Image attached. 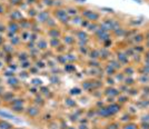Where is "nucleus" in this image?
<instances>
[{
    "instance_id": "1",
    "label": "nucleus",
    "mask_w": 149,
    "mask_h": 129,
    "mask_svg": "<svg viewBox=\"0 0 149 129\" xmlns=\"http://www.w3.org/2000/svg\"><path fill=\"white\" fill-rule=\"evenodd\" d=\"M25 114L28 118L35 119V118H37V117L40 115V108H39L38 106H30V107H28V108L26 109Z\"/></svg>"
},
{
    "instance_id": "2",
    "label": "nucleus",
    "mask_w": 149,
    "mask_h": 129,
    "mask_svg": "<svg viewBox=\"0 0 149 129\" xmlns=\"http://www.w3.org/2000/svg\"><path fill=\"white\" fill-rule=\"evenodd\" d=\"M7 31L13 32V33H15V35L19 33V32L21 31V28H20V26H19V22H17V21H13V20H9V21L7 22Z\"/></svg>"
},
{
    "instance_id": "3",
    "label": "nucleus",
    "mask_w": 149,
    "mask_h": 129,
    "mask_svg": "<svg viewBox=\"0 0 149 129\" xmlns=\"http://www.w3.org/2000/svg\"><path fill=\"white\" fill-rule=\"evenodd\" d=\"M16 97V95H15V92L13 91H5L3 92V95L0 97L1 100H2V104H9L13 98Z\"/></svg>"
},
{
    "instance_id": "4",
    "label": "nucleus",
    "mask_w": 149,
    "mask_h": 129,
    "mask_svg": "<svg viewBox=\"0 0 149 129\" xmlns=\"http://www.w3.org/2000/svg\"><path fill=\"white\" fill-rule=\"evenodd\" d=\"M49 20V13L47 11H41L37 15V21L40 22V24H44V22H47Z\"/></svg>"
},
{
    "instance_id": "5",
    "label": "nucleus",
    "mask_w": 149,
    "mask_h": 129,
    "mask_svg": "<svg viewBox=\"0 0 149 129\" xmlns=\"http://www.w3.org/2000/svg\"><path fill=\"white\" fill-rule=\"evenodd\" d=\"M8 105V107L10 108V107H13V106H25V99L24 98H18V97H15V98L9 103Z\"/></svg>"
},
{
    "instance_id": "6",
    "label": "nucleus",
    "mask_w": 149,
    "mask_h": 129,
    "mask_svg": "<svg viewBox=\"0 0 149 129\" xmlns=\"http://www.w3.org/2000/svg\"><path fill=\"white\" fill-rule=\"evenodd\" d=\"M84 16H85L88 20H90V21H97V20L99 19V15L97 13H93V11H85V13H84Z\"/></svg>"
},
{
    "instance_id": "7",
    "label": "nucleus",
    "mask_w": 149,
    "mask_h": 129,
    "mask_svg": "<svg viewBox=\"0 0 149 129\" xmlns=\"http://www.w3.org/2000/svg\"><path fill=\"white\" fill-rule=\"evenodd\" d=\"M10 20L19 22L20 20H22V13H20L19 10H13V11H11V13H10Z\"/></svg>"
},
{
    "instance_id": "8",
    "label": "nucleus",
    "mask_w": 149,
    "mask_h": 129,
    "mask_svg": "<svg viewBox=\"0 0 149 129\" xmlns=\"http://www.w3.org/2000/svg\"><path fill=\"white\" fill-rule=\"evenodd\" d=\"M15 126H13L11 123H9L6 119H1L0 118V129H13Z\"/></svg>"
},
{
    "instance_id": "9",
    "label": "nucleus",
    "mask_w": 149,
    "mask_h": 129,
    "mask_svg": "<svg viewBox=\"0 0 149 129\" xmlns=\"http://www.w3.org/2000/svg\"><path fill=\"white\" fill-rule=\"evenodd\" d=\"M19 84H20V80H19L16 76H15V77H10V78H7V85L11 86L13 88L19 86Z\"/></svg>"
},
{
    "instance_id": "10",
    "label": "nucleus",
    "mask_w": 149,
    "mask_h": 129,
    "mask_svg": "<svg viewBox=\"0 0 149 129\" xmlns=\"http://www.w3.org/2000/svg\"><path fill=\"white\" fill-rule=\"evenodd\" d=\"M10 110L13 111V112H15V114L21 115V114H25L26 108L25 106H13V107H10Z\"/></svg>"
},
{
    "instance_id": "11",
    "label": "nucleus",
    "mask_w": 149,
    "mask_h": 129,
    "mask_svg": "<svg viewBox=\"0 0 149 129\" xmlns=\"http://www.w3.org/2000/svg\"><path fill=\"white\" fill-rule=\"evenodd\" d=\"M48 35H49V37L52 39V38H59L60 37V31L58 30L57 28H51L49 31H48Z\"/></svg>"
},
{
    "instance_id": "12",
    "label": "nucleus",
    "mask_w": 149,
    "mask_h": 129,
    "mask_svg": "<svg viewBox=\"0 0 149 129\" xmlns=\"http://www.w3.org/2000/svg\"><path fill=\"white\" fill-rule=\"evenodd\" d=\"M0 117H2L5 119H13V120L19 121L18 119L16 118V116H13V114H9V112H6V111H2V110H0Z\"/></svg>"
},
{
    "instance_id": "13",
    "label": "nucleus",
    "mask_w": 149,
    "mask_h": 129,
    "mask_svg": "<svg viewBox=\"0 0 149 129\" xmlns=\"http://www.w3.org/2000/svg\"><path fill=\"white\" fill-rule=\"evenodd\" d=\"M37 48L40 50H45L48 48V43L45 39H39L37 43Z\"/></svg>"
},
{
    "instance_id": "14",
    "label": "nucleus",
    "mask_w": 149,
    "mask_h": 129,
    "mask_svg": "<svg viewBox=\"0 0 149 129\" xmlns=\"http://www.w3.org/2000/svg\"><path fill=\"white\" fill-rule=\"evenodd\" d=\"M9 40H10V45H11L13 47H18L19 45L21 43V41H22V40H21V38L18 37L17 35H16L13 38H11V39H9Z\"/></svg>"
},
{
    "instance_id": "15",
    "label": "nucleus",
    "mask_w": 149,
    "mask_h": 129,
    "mask_svg": "<svg viewBox=\"0 0 149 129\" xmlns=\"http://www.w3.org/2000/svg\"><path fill=\"white\" fill-rule=\"evenodd\" d=\"M49 45L51 48H56L57 46L59 45V38H52V39H50Z\"/></svg>"
},
{
    "instance_id": "16",
    "label": "nucleus",
    "mask_w": 149,
    "mask_h": 129,
    "mask_svg": "<svg viewBox=\"0 0 149 129\" xmlns=\"http://www.w3.org/2000/svg\"><path fill=\"white\" fill-rule=\"evenodd\" d=\"M20 67L22 68L24 70H26V69H29V68L31 67V62L29 61V59H28V60H26V61L20 62Z\"/></svg>"
},
{
    "instance_id": "17",
    "label": "nucleus",
    "mask_w": 149,
    "mask_h": 129,
    "mask_svg": "<svg viewBox=\"0 0 149 129\" xmlns=\"http://www.w3.org/2000/svg\"><path fill=\"white\" fill-rule=\"evenodd\" d=\"M77 38L79 39V40H86L87 39V33L86 32H84V31H78L77 32Z\"/></svg>"
},
{
    "instance_id": "18",
    "label": "nucleus",
    "mask_w": 149,
    "mask_h": 129,
    "mask_svg": "<svg viewBox=\"0 0 149 129\" xmlns=\"http://www.w3.org/2000/svg\"><path fill=\"white\" fill-rule=\"evenodd\" d=\"M121 129H138V126L136 123H127Z\"/></svg>"
},
{
    "instance_id": "19",
    "label": "nucleus",
    "mask_w": 149,
    "mask_h": 129,
    "mask_svg": "<svg viewBox=\"0 0 149 129\" xmlns=\"http://www.w3.org/2000/svg\"><path fill=\"white\" fill-rule=\"evenodd\" d=\"M6 31H7V25H6V24H3V22H1V21H0V35L5 33Z\"/></svg>"
},
{
    "instance_id": "20",
    "label": "nucleus",
    "mask_w": 149,
    "mask_h": 129,
    "mask_svg": "<svg viewBox=\"0 0 149 129\" xmlns=\"http://www.w3.org/2000/svg\"><path fill=\"white\" fill-rule=\"evenodd\" d=\"M66 104H67V106H69V107H74V106H76V101L72 100V99H67V100H66Z\"/></svg>"
},
{
    "instance_id": "21",
    "label": "nucleus",
    "mask_w": 149,
    "mask_h": 129,
    "mask_svg": "<svg viewBox=\"0 0 149 129\" xmlns=\"http://www.w3.org/2000/svg\"><path fill=\"white\" fill-rule=\"evenodd\" d=\"M140 129H149V123H145V121H143V123L140 125Z\"/></svg>"
},
{
    "instance_id": "22",
    "label": "nucleus",
    "mask_w": 149,
    "mask_h": 129,
    "mask_svg": "<svg viewBox=\"0 0 149 129\" xmlns=\"http://www.w3.org/2000/svg\"><path fill=\"white\" fill-rule=\"evenodd\" d=\"M77 129H89V127H88L86 123H80V125L77 127Z\"/></svg>"
},
{
    "instance_id": "23",
    "label": "nucleus",
    "mask_w": 149,
    "mask_h": 129,
    "mask_svg": "<svg viewBox=\"0 0 149 129\" xmlns=\"http://www.w3.org/2000/svg\"><path fill=\"white\" fill-rule=\"evenodd\" d=\"M67 39H65V43H74V38L72 37H66Z\"/></svg>"
},
{
    "instance_id": "24",
    "label": "nucleus",
    "mask_w": 149,
    "mask_h": 129,
    "mask_svg": "<svg viewBox=\"0 0 149 129\" xmlns=\"http://www.w3.org/2000/svg\"><path fill=\"white\" fill-rule=\"evenodd\" d=\"M3 45H5V38L2 35H0V47H2Z\"/></svg>"
},
{
    "instance_id": "25",
    "label": "nucleus",
    "mask_w": 149,
    "mask_h": 129,
    "mask_svg": "<svg viewBox=\"0 0 149 129\" xmlns=\"http://www.w3.org/2000/svg\"><path fill=\"white\" fill-rule=\"evenodd\" d=\"M65 69H67L68 71H70V70H72V69H74V67L71 65V63H69V65H67L66 67H65Z\"/></svg>"
},
{
    "instance_id": "26",
    "label": "nucleus",
    "mask_w": 149,
    "mask_h": 129,
    "mask_svg": "<svg viewBox=\"0 0 149 129\" xmlns=\"http://www.w3.org/2000/svg\"><path fill=\"white\" fill-rule=\"evenodd\" d=\"M5 91H6V90H5V87L2 86V85H0V97L3 95V92Z\"/></svg>"
},
{
    "instance_id": "27",
    "label": "nucleus",
    "mask_w": 149,
    "mask_h": 129,
    "mask_svg": "<svg viewBox=\"0 0 149 129\" xmlns=\"http://www.w3.org/2000/svg\"><path fill=\"white\" fill-rule=\"evenodd\" d=\"M5 13V7L3 5H0V15H3Z\"/></svg>"
},
{
    "instance_id": "28",
    "label": "nucleus",
    "mask_w": 149,
    "mask_h": 129,
    "mask_svg": "<svg viewBox=\"0 0 149 129\" xmlns=\"http://www.w3.org/2000/svg\"><path fill=\"white\" fill-rule=\"evenodd\" d=\"M67 129H77V127H74V126H69V127H67Z\"/></svg>"
},
{
    "instance_id": "29",
    "label": "nucleus",
    "mask_w": 149,
    "mask_h": 129,
    "mask_svg": "<svg viewBox=\"0 0 149 129\" xmlns=\"http://www.w3.org/2000/svg\"><path fill=\"white\" fill-rule=\"evenodd\" d=\"M2 65H3V62H2V61H1V60H0V68L2 67Z\"/></svg>"
},
{
    "instance_id": "30",
    "label": "nucleus",
    "mask_w": 149,
    "mask_h": 129,
    "mask_svg": "<svg viewBox=\"0 0 149 129\" xmlns=\"http://www.w3.org/2000/svg\"><path fill=\"white\" fill-rule=\"evenodd\" d=\"M2 105V100H1V98H0V106Z\"/></svg>"
},
{
    "instance_id": "31",
    "label": "nucleus",
    "mask_w": 149,
    "mask_h": 129,
    "mask_svg": "<svg viewBox=\"0 0 149 129\" xmlns=\"http://www.w3.org/2000/svg\"><path fill=\"white\" fill-rule=\"evenodd\" d=\"M13 129H24V128H13Z\"/></svg>"
},
{
    "instance_id": "32",
    "label": "nucleus",
    "mask_w": 149,
    "mask_h": 129,
    "mask_svg": "<svg viewBox=\"0 0 149 129\" xmlns=\"http://www.w3.org/2000/svg\"><path fill=\"white\" fill-rule=\"evenodd\" d=\"M105 129H106V128H105Z\"/></svg>"
}]
</instances>
